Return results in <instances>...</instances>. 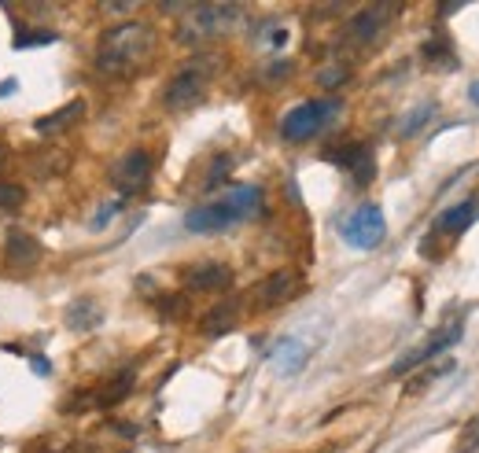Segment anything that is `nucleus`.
I'll use <instances>...</instances> for the list:
<instances>
[{
	"label": "nucleus",
	"instance_id": "obj_20",
	"mask_svg": "<svg viewBox=\"0 0 479 453\" xmlns=\"http://www.w3.org/2000/svg\"><path fill=\"white\" fill-rule=\"evenodd\" d=\"M347 78H350V67H343V63H332V67H324V70L317 74L321 89H339Z\"/></svg>",
	"mask_w": 479,
	"mask_h": 453
},
{
	"label": "nucleus",
	"instance_id": "obj_16",
	"mask_svg": "<svg viewBox=\"0 0 479 453\" xmlns=\"http://www.w3.org/2000/svg\"><path fill=\"white\" fill-rule=\"evenodd\" d=\"M475 211H479V207H475V199H465V203L443 211V214H439V221H435V233H446V236L465 233L468 225L475 221Z\"/></svg>",
	"mask_w": 479,
	"mask_h": 453
},
{
	"label": "nucleus",
	"instance_id": "obj_10",
	"mask_svg": "<svg viewBox=\"0 0 479 453\" xmlns=\"http://www.w3.org/2000/svg\"><path fill=\"white\" fill-rule=\"evenodd\" d=\"M395 12H398V4H372V8L358 12L355 19L347 22V37L355 41V44H372L376 37H380V34L391 27Z\"/></svg>",
	"mask_w": 479,
	"mask_h": 453
},
{
	"label": "nucleus",
	"instance_id": "obj_18",
	"mask_svg": "<svg viewBox=\"0 0 479 453\" xmlns=\"http://www.w3.org/2000/svg\"><path fill=\"white\" fill-rule=\"evenodd\" d=\"M424 63H427V67H443V70L458 67V56H453V48H450V41H446L443 34H435L432 41L424 44Z\"/></svg>",
	"mask_w": 479,
	"mask_h": 453
},
{
	"label": "nucleus",
	"instance_id": "obj_26",
	"mask_svg": "<svg viewBox=\"0 0 479 453\" xmlns=\"http://www.w3.org/2000/svg\"><path fill=\"white\" fill-rule=\"evenodd\" d=\"M30 369L37 376H48V372H52V362H48V358H30Z\"/></svg>",
	"mask_w": 479,
	"mask_h": 453
},
{
	"label": "nucleus",
	"instance_id": "obj_14",
	"mask_svg": "<svg viewBox=\"0 0 479 453\" xmlns=\"http://www.w3.org/2000/svg\"><path fill=\"white\" fill-rule=\"evenodd\" d=\"M291 291H295V273L281 269V273H269L266 281L259 284L255 298H259V306H276V302L291 298Z\"/></svg>",
	"mask_w": 479,
	"mask_h": 453
},
{
	"label": "nucleus",
	"instance_id": "obj_9",
	"mask_svg": "<svg viewBox=\"0 0 479 453\" xmlns=\"http://www.w3.org/2000/svg\"><path fill=\"white\" fill-rule=\"evenodd\" d=\"M111 185L125 195H137L151 185V155L148 151H130V155H122L115 166H111Z\"/></svg>",
	"mask_w": 479,
	"mask_h": 453
},
{
	"label": "nucleus",
	"instance_id": "obj_24",
	"mask_svg": "<svg viewBox=\"0 0 479 453\" xmlns=\"http://www.w3.org/2000/svg\"><path fill=\"white\" fill-rule=\"evenodd\" d=\"M475 446H479V417L465 424V432H461V446H458V453H472Z\"/></svg>",
	"mask_w": 479,
	"mask_h": 453
},
{
	"label": "nucleus",
	"instance_id": "obj_4",
	"mask_svg": "<svg viewBox=\"0 0 479 453\" xmlns=\"http://www.w3.org/2000/svg\"><path fill=\"white\" fill-rule=\"evenodd\" d=\"M336 115H339V99H307V104L291 107L281 118V137L288 144H302V140L317 137Z\"/></svg>",
	"mask_w": 479,
	"mask_h": 453
},
{
	"label": "nucleus",
	"instance_id": "obj_7",
	"mask_svg": "<svg viewBox=\"0 0 479 453\" xmlns=\"http://www.w3.org/2000/svg\"><path fill=\"white\" fill-rule=\"evenodd\" d=\"M461 332H465V321L461 317H453L446 329H439L432 339H424L417 350H410V354H402L395 365H391V376H406L410 369H420L424 362H432V358H439V354H446L450 346H458V339H461Z\"/></svg>",
	"mask_w": 479,
	"mask_h": 453
},
{
	"label": "nucleus",
	"instance_id": "obj_29",
	"mask_svg": "<svg viewBox=\"0 0 479 453\" xmlns=\"http://www.w3.org/2000/svg\"><path fill=\"white\" fill-rule=\"evenodd\" d=\"M4 163H8V147L0 144V170H4Z\"/></svg>",
	"mask_w": 479,
	"mask_h": 453
},
{
	"label": "nucleus",
	"instance_id": "obj_19",
	"mask_svg": "<svg viewBox=\"0 0 479 453\" xmlns=\"http://www.w3.org/2000/svg\"><path fill=\"white\" fill-rule=\"evenodd\" d=\"M133 384H137V376H133L130 369H125V372H118V376H115V380H111L104 391H100V398H96V401H100V406H115V401H122L125 394L133 391Z\"/></svg>",
	"mask_w": 479,
	"mask_h": 453
},
{
	"label": "nucleus",
	"instance_id": "obj_11",
	"mask_svg": "<svg viewBox=\"0 0 479 453\" xmlns=\"http://www.w3.org/2000/svg\"><path fill=\"white\" fill-rule=\"evenodd\" d=\"M229 284H233V269L225 262H199L185 273L188 291H225Z\"/></svg>",
	"mask_w": 479,
	"mask_h": 453
},
{
	"label": "nucleus",
	"instance_id": "obj_5",
	"mask_svg": "<svg viewBox=\"0 0 479 453\" xmlns=\"http://www.w3.org/2000/svg\"><path fill=\"white\" fill-rule=\"evenodd\" d=\"M207 89H211V63L196 60V63L181 67V70L170 78V85H166V92H163V104H166L170 111H188V107H196L199 99L207 96Z\"/></svg>",
	"mask_w": 479,
	"mask_h": 453
},
{
	"label": "nucleus",
	"instance_id": "obj_23",
	"mask_svg": "<svg viewBox=\"0 0 479 453\" xmlns=\"http://www.w3.org/2000/svg\"><path fill=\"white\" fill-rule=\"evenodd\" d=\"M229 166H233L229 155H218L214 166H211V173H207V188H218V185L225 181V173H229Z\"/></svg>",
	"mask_w": 479,
	"mask_h": 453
},
{
	"label": "nucleus",
	"instance_id": "obj_12",
	"mask_svg": "<svg viewBox=\"0 0 479 453\" xmlns=\"http://www.w3.org/2000/svg\"><path fill=\"white\" fill-rule=\"evenodd\" d=\"M4 258L15 266V269H30L41 262V240L30 236L27 229H12L8 240H4Z\"/></svg>",
	"mask_w": 479,
	"mask_h": 453
},
{
	"label": "nucleus",
	"instance_id": "obj_2",
	"mask_svg": "<svg viewBox=\"0 0 479 453\" xmlns=\"http://www.w3.org/2000/svg\"><path fill=\"white\" fill-rule=\"evenodd\" d=\"M262 199H266V192L259 185H233V188H225L218 199H211V203L192 207L185 214V229L196 233V236L225 233V229H233V225L255 218L262 211Z\"/></svg>",
	"mask_w": 479,
	"mask_h": 453
},
{
	"label": "nucleus",
	"instance_id": "obj_8",
	"mask_svg": "<svg viewBox=\"0 0 479 453\" xmlns=\"http://www.w3.org/2000/svg\"><path fill=\"white\" fill-rule=\"evenodd\" d=\"M324 159L336 163L339 170H350L355 185H369L376 178V163H372V147L362 140H343L339 147H324Z\"/></svg>",
	"mask_w": 479,
	"mask_h": 453
},
{
	"label": "nucleus",
	"instance_id": "obj_6",
	"mask_svg": "<svg viewBox=\"0 0 479 453\" xmlns=\"http://www.w3.org/2000/svg\"><path fill=\"white\" fill-rule=\"evenodd\" d=\"M339 236H343L350 247H358V250H372V247H380V243H384V236H387L384 211L376 207V203H362L355 214H350V218L339 225Z\"/></svg>",
	"mask_w": 479,
	"mask_h": 453
},
{
	"label": "nucleus",
	"instance_id": "obj_17",
	"mask_svg": "<svg viewBox=\"0 0 479 453\" xmlns=\"http://www.w3.org/2000/svg\"><path fill=\"white\" fill-rule=\"evenodd\" d=\"M236 317H240V306L229 298V302H221V306H214L204 321H199V332L204 336H225V332L236 329Z\"/></svg>",
	"mask_w": 479,
	"mask_h": 453
},
{
	"label": "nucleus",
	"instance_id": "obj_22",
	"mask_svg": "<svg viewBox=\"0 0 479 453\" xmlns=\"http://www.w3.org/2000/svg\"><path fill=\"white\" fill-rule=\"evenodd\" d=\"M56 34L52 30H27V34H15V48H30V44H52Z\"/></svg>",
	"mask_w": 479,
	"mask_h": 453
},
{
	"label": "nucleus",
	"instance_id": "obj_15",
	"mask_svg": "<svg viewBox=\"0 0 479 453\" xmlns=\"http://www.w3.org/2000/svg\"><path fill=\"white\" fill-rule=\"evenodd\" d=\"M82 115H85V99H74V104H67V107H60V111H52V115H44V118H37L34 130H37L41 137H52V133H63L67 125H74Z\"/></svg>",
	"mask_w": 479,
	"mask_h": 453
},
{
	"label": "nucleus",
	"instance_id": "obj_25",
	"mask_svg": "<svg viewBox=\"0 0 479 453\" xmlns=\"http://www.w3.org/2000/svg\"><path fill=\"white\" fill-rule=\"evenodd\" d=\"M118 207H122V203H111V207H104V211H100V214L92 218V229H104V225H108V221L118 214Z\"/></svg>",
	"mask_w": 479,
	"mask_h": 453
},
{
	"label": "nucleus",
	"instance_id": "obj_13",
	"mask_svg": "<svg viewBox=\"0 0 479 453\" xmlns=\"http://www.w3.org/2000/svg\"><path fill=\"white\" fill-rule=\"evenodd\" d=\"M67 324L74 332H92V329H100L104 324V306H100L96 298H74L70 306H67Z\"/></svg>",
	"mask_w": 479,
	"mask_h": 453
},
{
	"label": "nucleus",
	"instance_id": "obj_21",
	"mask_svg": "<svg viewBox=\"0 0 479 453\" xmlns=\"http://www.w3.org/2000/svg\"><path fill=\"white\" fill-rule=\"evenodd\" d=\"M22 199H27L22 185H0V211H19Z\"/></svg>",
	"mask_w": 479,
	"mask_h": 453
},
{
	"label": "nucleus",
	"instance_id": "obj_1",
	"mask_svg": "<svg viewBox=\"0 0 479 453\" xmlns=\"http://www.w3.org/2000/svg\"><path fill=\"white\" fill-rule=\"evenodd\" d=\"M151 52H156V30L140 19H130L104 30L96 44V67L111 74V78H130L151 60Z\"/></svg>",
	"mask_w": 479,
	"mask_h": 453
},
{
	"label": "nucleus",
	"instance_id": "obj_27",
	"mask_svg": "<svg viewBox=\"0 0 479 453\" xmlns=\"http://www.w3.org/2000/svg\"><path fill=\"white\" fill-rule=\"evenodd\" d=\"M15 89H19V82H15V78H8L4 85H0V96H8V92H15Z\"/></svg>",
	"mask_w": 479,
	"mask_h": 453
},
{
	"label": "nucleus",
	"instance_id": "obj_3",
	"mask_svg": "<svg viewBox=\"0 0 479 453\" xmlns=\"http://www.w3.org/2000/svg\"><path fill=\"white\" fill-rule=\"evenodd\" d=\"M236 19H240V8L236 4H196L181 19L178 37H181V44H204L211 37L229 34L236 27Z\"/></svg>",
	"mask_w": 479,
	"mask_h": 453
},
{
	"label": "nucleus",
	"instance_id": "obj_28",
	"mask_svg": "<svg viewBox=\"0 0 479 453\" xmlns=\"http://www.w3.org/2000/svg\"><path fill=\"white\" fill-rule=\"evenodd\" d=\"M468 96H472V104H479V82L468 85Z\"/></svg>",
	"mask_w": 479,
	"mask_h": 453
}]
</instances>
